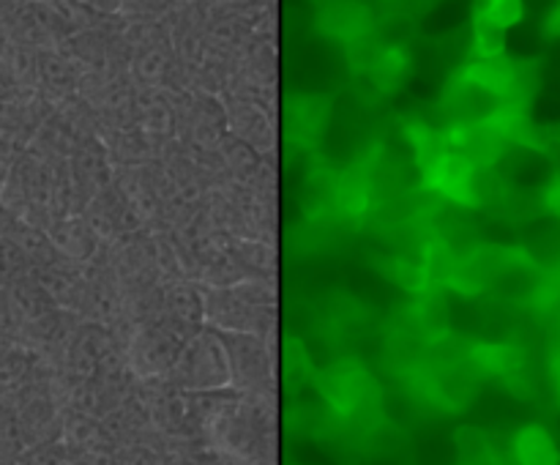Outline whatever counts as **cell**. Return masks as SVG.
I'll return each mask as SVG.
<instances>
[{
    "instance_id": "obj_1",
    "label": "cell",
    "mask_w": 560,
    "mask_h": 465,
    "mask_svg": "<svg viewBox=\"0 0 560 465\" xmlns=\"http://www.w3.org/2000/svg\"><path fill=\"white\" fill-rule=\"evenodd\" d=\"M326 408L342 425H366L381 410V386L361 361L339 359L315 375Z\"/></svg>"
},
{
    "instance_id": "obj_2",
    "label": "cell",
    "mask_w": 560,
    "mask_h": 465,
    "mask_svg": "<svg viewBox=\"0 0 560 465\" xmlns=\"http://www.w3.org/2000/svg\"><path fill=\"white\" fill-rule=\"evenodd\" d=\"M523 255V246H503V244H479L459 255L457 268H454L452 279H448L446 290L459 295H481L498 288L514 260Z\"/></svg>"
},
{
    "instance_id": "obj_3",
    "label": "cell",
    "mask_w": 560,
    "mask_h": 465,
    "mask_svg": "<svg viewBox=\"0 0 560 465\" xmlns=\"http://www.w3.org/2000/svg\"><path fill=\"white\" fill-rule=\"evenodd\" d=\"M315 27L326 38H334L345 47H355L375 33V11L366 3L334 0V3L317 5Z\"/></svg>"
},
{
    "instance_id": "obj_4",
    "label": "cell",
    "mask_w": 560,
    "mask_h": 465,
    "mask_svg": "<svg viewBox=\"0 0 560 465\" xmlns=\"http://www.w3.org/2000/svg\"><path fill=\"white\" fill-rule=\"evenodd\" d=\"M328 115H331V102L320 93H304L288 104V135L301 146H315L326 131Z\"/></svg>"
},
{
    "instance_id": "obj_5",
    "label": "cell",
    "mask_w": 560,
    "mask_h": 465,
    "mask_svg": "<svg viewBox=\"0 0 560 465\" xmlns=\"http://www.w3.org/2000/svg\"><path fill=\"white\" fill-rule=\"evenodd\" d=\"M512 465H560V446L550 430L539 421H530L514 430L509 441Z\"/></svg>"
},
{
    "instance_id": "obj_6",
    "label": "cell",
    "mask_w": 560,
    "mask_h": 465,
    "mask_svg": "<svg viewBox=\"0 0 560 465\" xmlns=\"http://www.w3.org/2000/svg\"><path fill=\"white\" fill-rule=\"evenodd\" d=\"M525 16V3L520 0H485V3L474 5V22L481 25L498 27V31H512L520 25Z\"/></svg>"
},
{
    "instance_id": "obj_7",
    "label": "cell",
    "mask_w": 560,
    "mask_h": 465,
    "mask_svg": "<svg viewBox=\"0 0 560 465\" xmlns=\"http://www.w3.org/2000/svg\"><path fill=\"white\" fill-rule=\"evenodd\" d=\"M470 58L468 60H495L509 55V38L506 31H498V27L481 25L474 22L470 25Z\"/></svg>"
},
{
    "instance_id": "obj_8",
    "label": "cell",
    "mask_w": 560,
    "mask_h": 465,
    "mask_svg": "<svg viewBox=\"0 0 560 465\" xmlns=\"http://www.w3.org/2000/svg\"><path fill=\"white\" fill-rule=\"evenodd\" d=\"M539 195H541V206H545L547 217L560 219V170H556V173L539 186Z\"/></svg>"
},
{
    "instance_id": "obj_9",
    "label": "cell",
    "mask_w": 560,
    "mask_h": 465,
    "mask_svg": "<svg viewBox=\"0 0 560 465\" xmlns=\"http://www.w3.org/2000/svg\"><path fill=\"white\" fill-rule=\"evenodd\" d=\"M545 33L550 38H560V3H556L550 9V14H547L545 20Z\"/></svg>"
},
{
    "instance_id": "obj_10",
    "label": "cell",
    "mask_w": 560,
    "mask_h": 465,
    "mask_svg": "<svg viewBox=\"0 0 560 465\" xmlns=\"http://www.w3.org/2000/svg\"><path fill=\"white\" fill-rule=\"evenodd\" d=\"M541 137H545L547 148H560V120L558 124L541 126Z\"/></svg>"
},
{
    "instance_id": "obj_11",
    "label": "cell",
    "mask_w": 560,
    "mask_h": 465,
    "mask_svg": "<svg viewBox=\"0 0 560 465\" xmlns=\"http://www.w3.org/2000/svg\"><path fill=\"white\" fill-rule=\"evenodd\" d=\"M558 399H560V370H558Z\"/></svg>"
}]
</instances>
